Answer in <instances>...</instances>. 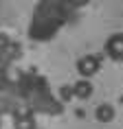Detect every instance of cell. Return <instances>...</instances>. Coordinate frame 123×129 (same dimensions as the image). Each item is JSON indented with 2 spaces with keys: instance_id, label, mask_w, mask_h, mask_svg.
I'll return each mask as SVG.
<instances>
[{
  "instance_id": "cell-3",
  "label": "cell",
  "mask_w": 123,
  "mask_h": 129,
  "mask_svg": "<svg viewBox=\"0 0 123 129\" xmlns=\"http://www.w3.org/2000/svg\"><path fill=\"white\" fill-rule=\"evenodd\" d=\"M92 83H90V79H79V81L73 85V94L77 96V99H81V101H88L90 96H92Z\"/></svg>"
},
{
  "instance_id": "cell-4",
  "label": "cell",
  "mask_w": 123,
  "mask_h": 129,
  "mask_svg": "<svg viewBox=\"0 0 123 129\" xmlns=\"http://www.w3.org/2000/svg\"><path fill=\"white\" fill-rule=\"evenodd\" d=\"M97 120H101V122H110V120H114V116H116V112H114V107L112 105H108V103H103V105H99L97 107Z\"/></svg>"
},
{
  "instance_id": "cell-5",
  "label": "cell",
  "mask_w": 123,
  "mask_h": 129,
  "mask_svg": "<svg viewBox=\"0 0 123 129\" xmlns=\"http://www.w3.org/2000/svg\"><path fill=\"white\" fill-rule=\"evenodd\" d=\"M13 127L15 129H37V127H35V118L31 114H18V116H15Z\"/></svg>"
},
{
  "instance_id": "cell-2",
  "label": "cell",
  "mask_w": 123,
  "mask_h": 129,
  "mask_svg": "<svg viewBox=\"0 0 123 129\" xmlns=\"http://www.w3.org/2000/svg\"><path fill=\"white\" fill-rule=\"evenodd\" d=\"M106 55L114 61H123V33H112L103 46Z\"/></svg>"
},
{
  "instance_id": "cell-1",
  "label": "cell",
  "mask_w": 123,
  "mask_h": 129,
  "mask_svg": "<svg viewBox=\"0 0 123 129\" xmlns=\"http://www.w3.org/2000/svg\"><path fill=\"white\" fill-rule=\"evenodd\" d=\"M99 68H101V61H99V57H95V55H84L81 59L77 61V72H79L84 79L95 77L97 72H99Z\"/></svg>"
}]
</instances>
